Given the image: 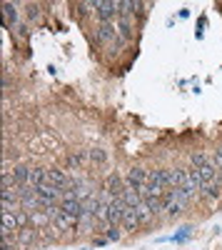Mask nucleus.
I'll list each match as a JSON object with an SVG mask.
<instances>
[{
  "label": "nucleus",
  "mask_w": 222,
  "mask_h": 250,
  "mask_svg": "<svg viewBox=\"0 0 222 250\" xmlns=\"http://www.w3.org/2000/svg\"><path fill=\"white\" fill-rule=\"evenodd\" d=\"M187 203H190V195L183 190V188H170V190L163 195V213L180 215V213L185 210Z\"/></svg>",
  "instance_id": "nucleus-1"
},
{
  "label": "nucleus",
  "mask_w": 222,
  "mask_h": 250,
  "mask_svg": "<svg viewBox=\"0 0 222 250\" xmlns=\"http://www.w3.org/2000/svg\"><path fill=\"white\" fill-rule=\"evenodd\" d=\"M167 170H150L148 173V195H165L167 190Z\"/></svg>",
  "instance_id": "nucleus-2"
},
{
  "label": "nucleus",
  "mask_w": 222,
  "mask_h": 250,
  "mask_svg": "<svg viewBox=\"0 0 222 250\" xmlns=\"http://www.w3.org/2000/svg\"><path fill=\"white\" fill-rule=\"evenodd\" d=\"M95 10L100 15V23H112V18L120 15V3L117 0H92Z\"/></svg>",
  "instance_id": "nucleus-3"
},
{
  "label": "nucleus",
  "mask_w": 222,
  "mask_h": 250,
  "mask_svg": "<svg viewBox=\"0 0 222 250\" xmlns=\"http://www.w3.org/2000/svg\"><path fill=\"white\" fill-rule=\"evenodd\" d=\"M125 185L135 188L137 193H143V190H145V185H148V170H143V168H132V170L128 173Z\"/></svg>",
  "instance_id": "nucleus-4"
},
{
  "label": "nucleus",
  "mask_w": 222,
  "mask_h": 250,
  "mask_svg": "<svg viewBox=\"0 0 222 250\" xmlns=\"http://www.w3.org/2000/svg\"><path fill=\"white\" fill-rule=\"evenodd\" d=\"M125 200L123 198H112V203H110V210H108V223L110 225H120L123 223V215H125Z\"/></svg>",
  "instance_id": "nucleus-5"
},
{
  "label": "nucleus",
  "mask_w": 222,
  "mask_h": 250,
  "mask_svg": "<svg viewBox=\"0 0 222 250\" xmlns=\"http://www.w3.org/2000/svg\"><path fill=\"white\" fill-rule=\"evenodd\" d=\"M60 208H63L68 215H73L75 220H80V218H83V213H85L83 200H80V198H63V200H60Z\"/></svg>",
  "instance_id": "nucleus-6"
},
{
  "label": "nucleus",
  "mask_w": 222,
  "mask_h": 250,
  "mask_svg": "<svg viewBox=\"0 0 222 250\" xmlns=\"http://www.w3.org/2000/svg\"><path fill=\"white\" fill-rule=\"evenodd\" d=\"M115 35H117L115 20H112V23H100V25H97V33H95V38H97L100 45H108L110 40H115Z\"/></svg>",
  "instance_id": "nucleus-7"
},
{
  "label": "nucleus",
  "mask_w": 222,
  "mask_h": 250,
  "mask_svg": "<svg viewBox=\"0 0 222 250\" xmlns=\"http://www.w3.org/2000/svg\"><path fill=\"white\" fill-rule=\"evenodd\" d=\"M48 183H53V185H57L60 190H65V188H70V178L63 173V170H57V168H53V170H48Z\"/></svg>",
  "instance_id": "nucleus-8"
},
{
  "label": "nucleus",
  "mask_w": 222,
  "mask_h": 250,
  "mask_svg": "<svg viewBox=\"0 0 222 250\" xmlns=\"http://www.w3.org/2000/svg\"><path fill=\"white\" fill-rule=\"evenodd\" d=\"M115 25H117V35H120V40H125V43H128V40L132 38V23H130V18H128V15H120Z\"/></svg>",
  "instance_id": "nucleus-9"
},
{
  "label": "nucleus",
  "mask_w": 222,
  "mask_h": 250,
  "mask_svg": "<svg viewBox=\"0 0 222 250\" xmlns=\"http://www.w3.org/2000/svg\"><path fill=\"white\" fill-rule=\"evenodd\" d=\"M20 223L15 218V213H3V235H18Z\"/></svg>",
  "instance_id": "nucleus-10"
},
{
  "label": "nucleus",
  "mask_w": 222,
  "mask_h": 250,
  "mask_svg": "<svg viewBox=\"0 0 222 250\" xmlns=\"http://www.w3.org/2000/svg\"><path fill=\"white\" fill-rule=\"evenodd\" d=\"M3 15H5V28H18V5L15 3H5Z\"/></svg>",
  "instance_id": "nucleus-11"
},
{
  "label": "nucleus",
  "mask_w": 222,
  "mask_h": 250,
  "mask_svg": "<svg viewBox=\"0 0 222 250\" xmlns=\"http://www.w3.org/2000/svg\"><path fill=\"white\" fill-rule=\"evenodd\" d=\"M123 190H125V185H123V180H120V175H110L108 178V193L112 198H123Z\"/></svg>",
  "instance_id": "nucleus-12"
},
{
  "label": "nucleus",
  "mask_w": 222,
  "mask_h": 250,
  "mask_svg": "<svg viewBox=\"0 0 222 250\" xmlns=\"http://www.w3.org/2000/svg\"><path fill=\"white\" fill-rule=\"evenodd\" d=\"M123 225H125V230H135V228L140 225V218H137V213H135V208H125Z\"/></svg>",
  "instance_id": "nucleus-13"
},
{
  "label": "nucleus",
  "mask_w": 222,
  "mask_h": 250,
  "mask_svg": "<svg viewBox=\"0 0 222 250\" xmlns=\"http://www.w3.org/2000/svg\"><path fill=\"white\" fill-rule=\"evenodd\" d=\"M10 173L15 175V183H18V185H28V180H30V168H25V165H15Z\"/></svg>",
  "instance_id": "nucleus-14"
},
{
  "label": "nucleus",
  "mask_w": 222,
  "mask_h": 250,
  "mask_svg": "<svg viewBox=\"0 0 222 250\" xmlns=\"http://www.w3.org/2000/svg\"><path fill=\"white\" fill-rule=\"evenodd\" d=\"M35 240V230H30V228H20L18 235H15V243L18 245H30Z\"/></svg>",
  "instance_id": "nucleus-15"
},
{
  "label": "nucleus",
  "mask_w": 222,
  "mask_h": 250,
  "mask_svg": "<svg viewBox=\"0 0 222 250\" xmlns=\"http://www.w3.org/2000/svg\"><path fill=\"white\" fill-rule=\"evenodd\" d=\"M143 200L148 203V208L152 210V215L163 213V195H148V198H143Z\"/></svg>",
  "instance_id": "nucleus-16"
},
{
  "label": "nucleus",
  "mask_w": 222,
  "mask_h": 250,
  "mask_svg": "<svg viewBox=\"0 0 222 250\" xmlns=\"http://www.w3.org/2000/svg\"><path fill=\"white\" fill-rule=\"evenodd\" d=\"M135 213H137V218H140V225H143V223H150V220H152V210L148 208V203H145V200H143V203H140V205L135 208Z\"/></svg>",
  "instance_id": "nucleus-17"
},
{
  "label": "nucleus",
  "mask_w": 222,
  "mask_h": 250,
  "mask_svg": "<svg viewBox=\"0 0 222 250\" xmlns=\"http://www.w3.org/2000/svg\"><path fill=\"white\" fill-rule=\"evenodd\" d=\"M200 190H203L207 198H217V195H220V178H217V180H210V183H205L203 188H200Z\"/></svg>",
  "instance_id": "nucleus-18"
},
{
  "label": "nucleus",
  "mask_w": 222,
  "mask_h": 250,
  "mask_svg": "<svg viewBox=\"0 0 222 250\" xmlns=\"http://www.w3.org/2000/svg\"><path fill=\"white\" fill-rule=\"evenodd\" d=\"M207 155L205 153H192V168H203V165H207Z\"/></svg>",
  "instance_id": "nucleus-19"
},
{
  "label": "nucleus",
  "mask_w": 222,
  "mask_h": 250,
  "mask_svg": "<svg viewBox=\"0 0 222 250\" xmlns=\"http://www.w3.org/2000/svg\"><path fill=\"white\" fill-rule=\"evenodd\" d=\"M190 233H192V228H183V230H180L172 240H175V243H185V240L190 238Z\"/></svg>",
  "instance_id": "nucleus-20"
},
{
  "label": "nucleus",
  "mask_w": 222,
  "mask_h": 250,
  "mask_svg": "<svg viewBox=\"0 0 222 250\" xmlns=\"http://www.w3.org/2000/svg\"><path fill=\"white\" fill-rule=\"evenodd\" d=\"M15 218H18L20 228H25V225L30 223V213H25V210H18V213H15Z\"/></svg>",
  "instance_id": "nucleus-21"
},
{
  "label": "nucleus",
  "mask_w": 222,
  "mask_h": 250,
  "mask_svg": "<svg viewBox=\"0 0 222 250\" xmlns=\"http://www.w3.org/2000/svg\"><path fill=\"white\" fill-rule=\"evenodd\" d=\"M108 240H120V228L117 225H108Z\"/></svg>",
  "instance_id": "nucleus-22"
},
{
  "label": "nucleus",
  "mask_w": 222,
  "mask_h": 250,
  "mask_svg": "<svg viewBox=\"0 0 222 250\" xmlns=\"http://www.w3.org/2000/svg\"><path fill=\"white\" fill-rule=\"evenodd\" d=\"M212 165L217 170H222V148L220 150H215V158H212Z\"/></svg>",
  "instance_id": "nucleus-23"
},
{
  "label": "nucleus",
  "mask_w": 222,
  "mask_h": 250,
  "mask_svg": "<svg viewBox=\"0 0 222 250\" xmlns=\"http://www.w3.org/2000/svg\"><path fill=\"white\" fill-rule=\"evenodd\" d=\"M90 158H92V160H97V163H105V153H103V150H92V153H90Z\"/></svg>",
  "instance_id": "nucleus-24"
},
{
  "label": "nucleus",
  "mask_w": 222,
  "mask_h": 250,
  "mask_svg": "<svg viewBox=\"0 0 222 250\" xmlns=\"http://www.w3.org/2000/svg\"><path fill=\"white\" fill-rule=\"evenodd\" d=\"M80 160H83V155H73V158L68 160V165H70V168H77V165H80Z\"/></svg>",
  "instance_id": "nucleus-25"
},
{
  "label": "nucleus",
  "mask_w": 222,
  "mask_h": 250,
  "mask_svg": "<svg viewBox=\"0 0 222 250\" xmlns=\"http://www.w3.org/2000/svg\"><path fill=\"white\" fill-rule=\"evenodd\" d=\"M3 250H13V245H3Z\"/></svg>",
  "instance_id": "nucleus-26"
}]
</instances>
